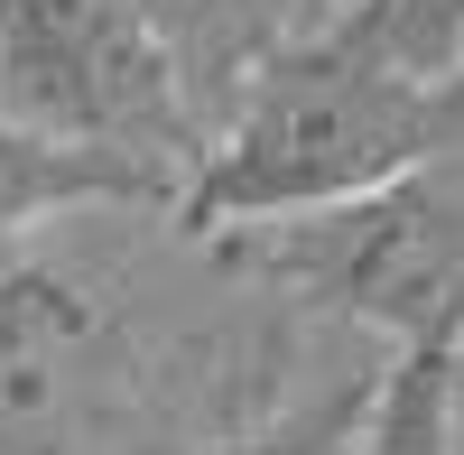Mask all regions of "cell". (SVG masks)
<instances>
[{"mask_svg": "<svg viewBox=\"0 0 464 455\" xmlns=\"http://www.w3.org/2000/svg\"><path fill=\"white\" fill-rule=\"evenodd\" d=\"M455 149H464L455 84L409 65L353 10V19L279 47L232 93V111L214 121L168 223L223 242V233H251V223L334 214V205H362L381 186L455 159Z\"/></svg>", "mask_w": 464, "mask_h": 455, "instance_id": "6da1fadb", "label": "cell"}, {"mask_svg": "<svg viewBox=\"0 0 464 455\" xmlns=\"http://www.w3.org/2000/svg\"><path fill=\"white\" fill-rule=\"evenodd\" d=\"M0 111L196 177L214 111L140 0H0Z\"/></svg>", "mask_w": 464, "mask_h": 455, "instance_id": "7a4b0ae2", "label": "cell"}, {"mask_svg": "<svg viewBox=\"0 0 464 455\" xmlns=\"http://www.w3.org/2000/svg\"><path fill=\"white\" fill-rule=\"evenodd\" d=\"M130 372L140 344L84 270H0V455H111Z\"/></svg>", "mask_w": 464, "mask_h": 455, "instance_id": "3957f363", "label": "cell"}, {"mask_svg": "<svg viewBox=\"0 0 464 455\" xmlns=\"http://www.w3.org/2000/svg\"><path fill=\"white\" fill-rule=\"evenodd\" d=\"M186 196V168L168 159H140V149H93V140H56L0 111V251L37 223H65V214H177Z\"/></svg>", "mask_w": 464, "mask_h": 455, "instance_id": "277c9868", "label": "cell"}, {"mask_svg": "<svg viewBox=\"0 0 464 455\" xmlns=\"http://www.w3.org/2000/svg\"><path fill=\"white\" fill-rule=\"evenodd\" d=\"M140 10L159 19L177 65L196 74L205 111L223 121L232 93H242L269 56L297 47V37H316V28H334V19H353V0H140Z\"/></svg>", "mask_w": 464, "mask_h": 455, "instance_id": "5b68a950", "label": "cell"}, {"mask_svg": "<svg viewBox=\"0 0 464 455\" xmlns=\"http://www.w3.org/2000/svg\"><path fill=\"white\" fill-rule=\"evenodd\" d=\"M455 344H464V325L391 353L362 455H455Z\"/></svg>", "mask_w": 464, "mask_h": 455, "instance_id": "8992f818", "label": "cell"}, {"mask_svg": "<svg viewBox=\"0 0 464 455\" xmlns=\"http://www.w3.org/2000/svg\"><path fill=\"white\" fill-rule=\"evenodd\" d=\"M372 409H381V372H372V382H343V391L297 400V409H279V419L242 428L232 446H214V455H362Z\"/></svg>", "mask_w": 464, "mask_h": 455, "instance_id": "52a82bcc", "label": "cell"}, {"mask_svg": "<svg viewBox=\"0 0 464 455\" xmlns=\"http://www.w3.org/2000/svg\"><path fill=\"white\" fill-rule=\"evenodd\" d=\"M409 65H428V74H455L464 56V0H381V10H362Z\"/></svg>", "mask_w": 464, "mask_h": 455, "instance_id": "ba28073f", "label": "cell"}, {"mask_svg": "<svg viewBox=\"0 0 464 455\" xmlns=\"http://www.w3.org/2000/svg\"><path fill=\"white\" fill-rule=\"evenodd\" d=\"M455 455H464V344H455Z\"/></svg>", "mask_w": 464, "mask_h": 455, "instance_id": "9c48e42d", "label": "cell"}, {"mask_svg": "<svg viewBox=\"0 0 464 455\" xmlns=\"http://www.w3.org/2000/svg\"><path fill=\"white\" fill-rule=\"evenodd\" d=\"M446 84H455V111H464V56H455V74H446Z\"/></svg>", "mask_w": 464, "mask_h": 455, "instance_id": "30bf717a", "label": "cell"}, {"mask_svg": "<svg viewBox=\"0 0 464 455\" xmlns=\"http://www.w3.org/2000/svg\"><path fill=\"white\" fill-rule=\"evenodd\" d=\"M353 10H381V0H353Z\"/></svg>", "mask_w": 464, "mask_h": 455, "instance_id": "8fae6325", "label": "cell"}]
</instances>
